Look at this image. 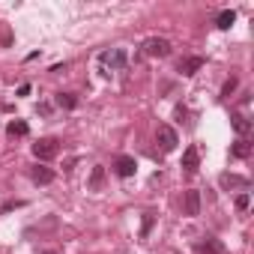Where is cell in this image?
Listing matches in <instances>:
<instances>
[{"label": "cell", "instance_id": "1", "mask_svg": "<svg viewBox=\"0 0 254 254\" xmlns=\"http://www.w3.org/2000/svg\"><path fill=\"white\" fill-rule=\"evenodd\" d=\"M99 63H102L105 69H111V72H120V69H126L129 57H126V48H111V51L99 54Z\"/></svg>", "mask_w": 254, "mask_h": 254}, {"label": "cell", "instance_id": "2", "mask_svg": "<svg viewBox=\"0 0 254 254\" xmlns=\"http://www.w3.org/2000/svg\"><path fill=\"white\" fill-rule=\"evenodd\" d=\"M156 141H159V147H162V153H174L177 150V144H180V138H177V132L171 129V126H159L156 129Z\"/></svg>", "mask_w": 254, "mask_h": 254}, {"label": "cell", "instance_id": "3", "mask_svg": "<svg viewBox=\"0 0 254 254\" xmlns=\"http://www.w3.org/2000/svg\"><path fill=\"white\" fill-rule=\"evenodd\" d=\"M144 54H147V57H168V54H171V42H168L165 36H150V39L144 42Z\"/></svg>", "mask_w": 254, "mask_h": 254}, {"label": "cell", "instance_id": "4", "mask_svg": "<svg viewBox=\"0 0 254 254\" xmlns=\"http://www.w3.org/2000/svg\"><path fill=\"white\" fill-rule=\"evenodd\" d=\"M33 156H36L39 162L54 159V156H57V141H54V138H42V141H36V144H33Z\"/></svg>", "mask_w": 254, "mask_h": 254}, {"label": "cell", "instance_id": "5", "mask_svg": "<svg viewBox=\"0 0 254 254\" xmlns=\"http://www.w3.org/2000/svg\"><path fill=\"white\" fill-rule=\"evenodd\" d=\"M114 171H117L120 177H135V171H138V162H135L132 156H120V159L114 162Z\"/></svg>", "mask_w": 254, "mask_h": 254}, {"label": "cell", "instance_id": "6", "mask_svg": "<svg viewBox=\"0 0 254 254\" xmlns=\"http://www.w3.org/2000/svg\"><path fill=\"white\" fill-rule=\"evenodd\" d=\"M186 215H200V191H186Z\"/></svg>", "mask_w": 254, "mask_h": 254}, {"label": "cell", "instance_id": "7", "mask_svg": "<svg viewBox=\"0 0 254 254\" xmlns=\"http://www.w3.org/2000/svg\"><path fill=\"white\" fill-rule=\"evenodd\" d=\"M197 165H200V153H197V147H189L186 153H183V168L186 171H197Z\"/></svg>", "mask_w": 254, "mask_h": 254}, {"label": "cell", "instance_id": "8", "mask_svg": "<svg viewBox=\"0 0 254 254\" xmlns=\"http://www.w3.org/2000/svg\"><path fill=\"white\" fill-rule=\"evenodd\" d=\"M30 180H33L36 186H48V183L54 180V171H51V168H39V165H36V168L30 171Z\"/></svg>", "mask_w": 254, "mask_h": 254}, {"label": "cell", "instance_id": "9", "mask_svg": "<svg viewBox=\"0 0 254 254\" xmlns=\"http://www.w3.org/2000/svg\"><path fill=\"white\" fill-rule=\"evenodd\" d=\"M197 69H203V57H186V60H180V72L183 75H194Z\"/></svg>", "mask_w": 254, "mask_h": 254}, {"label": "cell", "instance_id": "10", "mask_svg": "<svg viewBox=\"0 0 254 254\" xmlns=\"http://www.w3.org/2000/svg\"><path fill=\"white\" fill-rule=\"evenodd\" d=\"M230 123H233L236 135H242V138L251 132V123H248V117H245V114H233V117H230Z\"/></svg>", "mask_w": 254, "mask_h": 254}, {"label": "cell", "instance_id": "11", "mask_svg": "<svg viewBox=\"0 0 254 254\" xmlns=\"http://www.w3.org/2000/svg\"><path fill=\"white\" fill-rule=\"evenodd\" d=\"M6 132H9V135H12V138H24V135H27V132H30V126H27V123H24V120H12V123H9V126H6Z\"/></svg>", "mask_w": 254, "mask_h": 254}, {"label": "cell", "instance_id": "12", "mask_svg": "<svg viewBox=\"0 0 254 254\" xmlns=\"http://www.w3.org/2000/svg\"><path fill=\"white\" fill-rule=\"evenodd\" d=\"M200 254H224V242H218V239H203V242H200Z\"/></svg>", "mask_w": 254, "mask_h": 254}, {"label": "cell", "instance_id": "13", "mask_svg": "<svg viewBox=\"0 0 254 254\" xmlns=\"http://www.w3.org/2000/svg\"><path fill=\"white\" fill-rule=\"evenodd\" d=\"M233 21H236V12H233V9L218 12V27H221V30H230V27H233Z\"/></svg>", "mask_w": 254, "mask_h": 254}, {"label": "cell", "instance_id": "14", "mask_svg": "<svg viewBox=\"0 0 254 254\" xmlns=\"http://www.w3.org/2000/svg\"><path fill=\"white\" fill-rule=\"evenodd\" d=\"M102 186H105V168H93V174H90V189L99 191Z\"/></svg>", "mask_w": 254, "mask_h": 254}, {"label": "cell", "instance_id": "15", "mask_svg": "<svg viewBox=\"0 0 254 254\" xmlns=\"http://www.w3.org/2000/svg\"><path fill=\"white\" fill-rule=\"evenodd\" d=\"M57 105H60V108H75L78 99H75L72 93H57Z\"/></svg>", "mask_w": 254, "mask_h": 254}, {"label": "cell", "instance_id": "16", "mask_svg": "<svg viewBox=\"0 0 254 254\" xmlns=\"http://www.w3.org/2000/svg\"><path fill=\"white\" fill-rule=\"evenodd\" d=\"M248 153H251V147H248L245 141H236V147H233V156H236V159H245Z\"/></svg>", "mask_w": 254, "mask_h": 254}, {"label": "cell", "instance_id": "17", "mask_svg": "<svg viewBox=\"0 0 254 254\" xmlns=\"http://www.w3.org/2000/svg\"><path fill=\"white\" fill-rule=\"evenodd\" d=\"M221 186H248V180H242V177H230V174H224V177H221Z\"/></svg>", "mask_w": 254, "mask_h": 254}, {"label": "cell", "instance_id": "18", "mask_svg": "<svg viewBox=\"0 0 254 254\" xmlns=\"http://www.w3.org/2000/svg\"><path fill=\"white\" fill-rule=\"evenodd\" d=\"M153 221H156V215H153V212H144V227H141V236H147V233L153 230Z\"/></svg>", "mask_w": 254, "mask_h": 254}, {"label": "cell", "instance_id": "19", "mask_svg": "<svg viewBox=\"0 0 254 254\" xmlns=\"http://www.w3.org/2000/svg\"><path fill=\"white\" fill-rule=\"evenodd\" d=\"M236 84H239V81H236V78H230V81L224 84V90H221V99H230V96H233V90H236Z\"/></svg>", "mask_w": 254, "mask_h": 254}, {"label": "cell", "instance_id": "20", "mask_svg": "<svg viewBox=\"0 0 254 254\" xmlns=\"http://www.w3.org/2000/svg\"><path fill=\"white\" fill-rule=\"evenodd\" d=\"M236 209H248V194H239L236 197Z\"/></svg>", "mask_w": 254, "mask_h": 254}, {"label": "cell", "instance_id": "21", "mask_svg": "<svg viewBox=\"0 0 254 254\" xmlns=\"http://www.w3.org/2000/svg\"><path fill=\"white\" fill-rule=\"evenodd\" d=\"M18 96H30V84H21L18 87Z\"/></svg>", "mask_w": 254, "mask_h": 254}, {"label": "cell", "instance_id": "22", "mask_svg": "<svg viewBox=\"0 0 254 254\" xmlns=\"http://www.w3.org/2000/svg\"><path fill=\"white\" fill-rule=\"evenodd\" d=\"M45 254H54V251H45Z\"/></svg>", "mask_w": 254, "mask_h": 254}]
</instances>
